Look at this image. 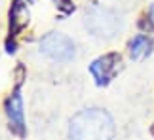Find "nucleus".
<instances>
[{"label": "nucleus", "instance_id": "f257e3e1", "mask_svg": "<svg viewBox=\"0 0 154 140\" xmlns=\"http://www.w3.org/2000/svg\"><path fill=\"white\" fill-rule=\"evenodd\" d=\"M69 136L70 140H112L114 121L105 110H82L70 119Z\"/></svg>", "mask_w": 154, "mask_h": 140}, {"label": "nucleus", "instance_id": "f03ea898", "mask_svg": "<svg viewBox=\"0 0 154 140\" xmlns=\"http://www.w3.org/2000/svg\"><path fill=\"white\" fill-rule=\"evenodd\" d=\"M86 28L90 31L93 36L97 38H116L118 34L122 32V19L116 11H112L109 8H103V6L93 4L88 8L86 11Z\"/></svg>", "mask_w": 154, "mask_h": 140}, {"label": "nucleus", "instance_id": "7ed1b4c3", "mask_svg": "<svg viewBox=\"0 0 154 140\" xmlns=\"http://www.w3.org/2000/svg\"><path fill=\"white\" fill-rule=\"evenodd\" d=\"M40 51L46 57H50L51 61H59V63H67L70 59H74V55H76L74 42L69 36L59 34V32L46 34L42 38V42H40Z\"/></svg>", "mask_w": 154, "mask_h": 140}, {"label": "nucleus", "instance_id": "20e7f679", "mask_svg": "<svg viewBox=\"0 0 154 140\" xmlns=\"http://www.w3.org/2000/svg\"><path fill=\"white\" fill-rule=\"evenodd\" d=\"M118 65H120V57L116 53H109V55H103L93 61L90 70L99 85H106L112 80V76L116 74Z\"/></svg>", "mask_w": 154, "mask_h": 140}, {"label": "nucleus", "instance_id": "39448f33", "mask_svg": "<svg viewBox=\"0 0 154 140\" xmlns=\"http://www.w3.org/2000/svg\"><path fill=\"white\" fill-rule=\"evenodd\" d=\"M6 110H8V118H10L11 127L21 135V133L25 131V118H23V102H21L19 93H14V95L8 98Z\"/></svg>", "mask_w": 154, "mask_h": 140}, {"label": "nucleus", "instance_id": "423d86ee", "mask_svg": "<svg viewBox=\"0 0 154 140\" xmlns=\"http://www.w3.org/2000/svg\"><path fill=\"white\" fill-rule=\"evenodd\" d=\"M150 45H152V42L146 36H143V34L135 36L131 40V44H129V55H131V59H143L150 51Z\"/></svg>", "mask_w": 154, "mask_h": 140}, {"label": "nucleus", "instance_id": "0eeeda50", "mask_svg": "<svg viewBox=\"0 0 154 140\" xmlns=\"http://www.w3.org/2000/svg\"><path fill=\"white\" fill-rule=\"evenodd\" d=\"M150 23H152V25H154V6H152V8H150Z\"/></svg>", "mask_w": 154, "mask_h": 140}]
</instances>
